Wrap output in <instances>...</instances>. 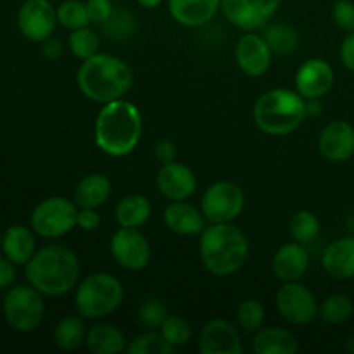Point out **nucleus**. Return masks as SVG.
Returning a JSON list of instances; mask_svg holds the SVG:
<instances>
[{
  "instance_id": "2",
  "label": "nucleus",
  "mask_w": 354,
  "mask_h": 354,
  "mask_svg": "<svg viewBox=\"0 0 354 354\" xmlns=\"http://www.w3.org/2000/svg\"><path fill=\"white\" fill-rule=\"evenodd\" d=\"M76 83L86 99L107 104L123 99L130 92L133 85V71L120 57L97 52L80 66Z\"/></svg>"
},
{
  "instance_id": "4",
  "label": "nucleus",
  "mask_w": 354,
  "mask_h": 354,
  "mask_svg": "<svg viewBox=\"0 0 354 354\" xmlns=\"http://www.w3.org/2000/svg\"><path fill=\"white\" fill-rule=\"evenodd\" d=\"M201 261L216 277L237 273L248 261V237L232 223H213L201 232Z\"/></svg>"
},
{
  "instance_id": "36",
  "label": "nucleus",
  "mask_w": 354,
  "mask_h": 354,
  "mask_svg": "<svg viewBox=\"0 0 354 354\" xmlns=\"http://www.w3.org/2000/svg\"><path fill=\"white\" fill-rule=\"evenodd\" d=\"M161 334L173 348H182L192 337V327L180 317H168L161 325Z\"/></svg>"
},
{
  "instance_id": "13",
  "label": "nucleus",
  "mask_w": 354,
  "mask_h": 354,
  "mask_svg": "<svg viewBox=\"0 0 354 354\" xmlns=\"http://www.w3.org/2000/svg\"><path fill=\"white\" fill-rule=\"evenodd\" d=\"M280 3L282 0H221V10L235 26L252 31L261 28L277 12Z\"/></svg>"
},
{
  "instance_id": "44",
  "label": "nucleus",
  "mask_w": 354,
  "mask_h": 354,
  "mask_svg": "<svg viewBox=\"0 0 354 354\" xmlns=\"http://www.w3.org/2000/svg\"><path fill=\"white\" fill-rule=\"evenodd\" d=\"M44 54H45V57H48V59H57L59 55L62 54L61 41L55 40V38L54 40H52V38H47L44 44Z\"/></svg>"
},
{
  "instance_id": "33",
  "label": "nucleus",
  "mask_w": 354,
  "mask_h": 354,
  "mask_svg": "<svg viewBox=\"0 0 354 354\" xmlns=\"http://www.w3.org/2000/svg\"><path fill=\"white\" fill-rule=\"evenodd\" d=\"M69 50L75 57L78 59H90L92 55L97 54L99 50V37L95 31L88 30V28H80V30H73L69 35Z\"/></svg>"
},
{
  "instance_id": "45",
  "label": "nucleus",
  "mask_w": 354,
  "mask_h": 354,
  "mask_svg": "<svg viewBox=\"0 0 354 354\" xmlns=\"http://www.w3.org/2000/svg\"><path fill=\"white\" fill-rule=\"evenodd\" d=\"M137 2L140 3L142 7H145V9H154V7H158L162 0H137Z\"/></svg>"
},
{
  "instance_id": "16",
  "label": "nucleus",
  "mask_w": 354,
  "mask_h": 354,
  "mask_svg": "<svg viewBox=\"0 0 354 354\" xmlns=\"http://www.w3.org/2000/svg\"><path fill=\"white\" fill-rule=\"evenodd\" d=\"M273 52L265 37L256 33H245L241 37L235 47V61L237 66L248 76H261L268 71L272 64Z\"/></svg>"
},
{
  "instance_id": "41",
  "label": "nucleus",
  "mask_w": 354,
  "mask_h": 354,
  "mask_svg": "<svg viewBox=\"0 0 354 354\" xmlns=\"http://www.w3.org/2000/svg\"><path fill=\"white\" fill-rule=\"evenodd\" d=\"M154 156L161 165H168L176 159V147L171 140H159L154 147Z\"/></svg>"
},
{
  "instance_id": "46",
  "label": "nucleus",
  "mask_w": 354,
  "mask_h": 354,
  "mask_svg": "<svg viewBox=\"0 0 354 354\" xmlns=\"http://www.w3.org/2000/svg\"><path fill=\"white\" fill-rule=\"evenodd\" d=\"M348 351L354 354V339H349V342H348Z\"/></svg>"
},
{
  "instance_id": "23",
  "label": "nucleus",
  "mask_w": 354,
  "mask_h": 354,
  "mask_svg": "<svg viewBox=\"0 0 354 354\" xmlns=\"http://www.w3.org/2000/svg\"><path fill=\"white\" fill-rule=\"evenodd\" d=\"M37 248L33 230L23 225H12L7 228L6 235L2 237V249L6 258H9L14 265H24L33 258Z\"/></svg>"
},
{
  "instance_id": "48",
  "label": "nucleus",
  "mask_w": 354,
  "mask_h": 354,
  "mask_svg": "<svg viewBox=\"0 0 354 354\" xmlns=\"http://www.w3.org/2000/svg\"><path fill=\"white\" fill-rule=\"evenodd\" d=\"M0 248H2V237H0Z\"/></svg>"
},
{
  "instance_id": "22",
  "label": "nucleus",
  "mask_w": 354,
  "mask_h": 354,
  "mask_svg": "<svg viewBox=\"0 0 354 354\" xmlns=\"http://www.w3.org/2000/svg\"><path fill=\"white\" fill-rule=\"evenodd\" d=\"M165 223L178 235H197L204 230V213L187 201H173L165 209Z\"/></svg>"
},
{
  "instance_id": "3",
  "label": "nucleus",
  "mask_w": 354,
  "mask_h": 354,
  "mask_svg": "<svg viewBox=\"0 0 354 354\" xmlns=\"http://www.w3.org/2000/svg\"><path fill=\"white\" fill-rule=\"evenodd\" d=\"M24 275L44 296H62L78 283L80 261L66 245H45L26 263Z\"/></svg>"
},
{
  "instance_id": "32",
  "label": "nucleus",
  "mask_w": 354,
  "mask_h": 354,
  "mask_svg": "<svg viewBox=\"0 0 354 354\" xmlns=\"http://www.w3.org/2000/svg\"><path fill=\"white\" fill-rule=\"evenodd\" d=\"M57 21L71 31L88 26L90 17L86 3L80 0H66L57 7Z\"/></svg>"
},
{
  "instance_id": "25",
  "label": "nucleus",
  "mask_w": 354,
  "mask_h": 354,
  "mask_svg": "<svg viewBox=\"0 0 354 354\" xmlns=\"http://www.w3.org/2000/svg\"><path fill=\"white\" fill-rule=\"evenodd\" d=\"M111 196V182L102 173L86 175L82 182L76 185L75 203L78 207H97L102 206Z\"/></svg>"
},
{
  "instance_id": "47",
  "label": "nucleus",
  "mask_w": 354,
  "mask_h": 354,
  "mask_svg": "<svg viewBox=\"0 0 354 354\" xmlns=\"http://www.w3.org/2000/svg\"><path fill=\"white\" fill-rule=\"evenodd\" d=\"M349 230H351V235H354V216L349 220Z\"/></svg>"
},
{
  "instance_id": "34",
  "label": "nucleus",
  "mask_w": 354,
  "mask_h": 354,
  "mask_svg": "<svg viewBox=\"0 0 354 354\" xmlns=\"http://www.w3.org/2000/svg\"><path fill=\"white\" fill-rule=\"evenodd\" d=\"M162 334H156V332H149V334L135 337L130 344L127 346L128 354H169L175 351Z\"/></svg>"
},
{
  "instance_id": "15",
  "label": "nucleus",
  "mask_w": 354,
  "mask_h": 354,
  "mask_svg": "<svg viewBox=\"0 0 354 354\" xmlns=\"http://www.w3.org/2000/svg\"><path fill=\"white\" fill-rule=\"evenodd\" d=\"M199 351L203 354H242L244 346L237 328L230 322L216 318L207 322L201 330Z\"/></svg>"
},
{
  "instance_id": "28",
  "label": "nucleus",
  "mask_w": 354,
  "mask_h": 354,
  "mask_svg": "<svg viewBox=\"0 0 354 354\" xmlns=\"http://www.w3.org/2000/svg\"><path fill=\"white\" fill-rule=\"evenodd\" d=\"M85 339L86 332L82 315L80 317L69 315V317L62 318L54 330V342L62 351H75L82 346Z\"/></svg>"
},
{
  "instance_id": "7",
  "label": "nucleus",
  "mask_w": 354,
  "mask_h": 354,
  "mask_svg": "<svg viewBox=\"0 0 354 354\" xmlns=\"http://www.w3.org/2000/svg\"><path fill=\"white\" fill-rule=\"evenodd\" d=\"M44 294L33 286H16L7 290L2 310L6 322L16 332H33L40 327L45 315Z\"/></svg>"
},
{
  "instance_id": "5",
  "label": "nucleus",
  "mask_w": 354,
  "mask_h": 354,
  "mask_svg": "<svg viewBox=\"0 0 354 354\" xmlns=\"http://www.w3.org/2000/svg\"><path fill=\"white\" fill-rule=\"evenodd\" d=\"M308 111L304 97L289 88H273L263 93L254 106V121L263 133L283 137L303 124Z\"/></svg>"
},
{
  "instance_id": "40",
  "label": "nucleus",
  "mask_w": 354,
  "mask_h": 354,
  "mask_svg": "<svg viewBox=\"0 0 354 354\" xmlns=\"http://www.w3.org/2000/svg\"><path fill=\"white\" fill-rule=\"evenodd\" d=\"M76 225L85 232L95 230L100 225V216L97 213V209H92V207H80Z\"/></svg>"
},
{
  "instance_id": "18",
  "label": "nucleus",
  "mask_w": 354,
  "mask_h": 354,
  "mask_svg": "<svg viewBox=\"0 0 354 354\" xmlns=\"http://www.w3.org/2000/svg\"><path fill=\"white\" fill-rule=\"evenodd\" d=\"M156 182L159 192L169 201H187L196 194L197 189V178L192 169L176 161L162 165Z\"/></svg>"
},
{
  "instance_id": "43",
  "label": "nucleus",
  "mask_w": 354,
  "mask_h": 354,
  "mask_svg": "<svg viewBox=\"0 0 354 354\" xmlns=\"http://www.w3.org/2000/svg\"><path fill=\"white\" fill-rule=\"evenodd\" d=\"M341 61L346 69L354 71V31H349L341 45Z\"/></svg>"
},
{
  "instance_id": "37",
  "label": "nucleus",
  "mask_w": 354,
  "mask_h": 354,
  "mask_svg": "<svg viewBox=\"0 0 354 354\" xmlns=\"http://www.w3.org/2000/svg\"><path fill=\"white\" fill-rule=\"evenodd\" d=\"M166 318H168V310L159 299H147L138 310V320L147 328H161Z\"/></svg>"
},
{
  "instance_id": "12",
  "label": "nucleus",
  "mask_w": 354,
  "mask_h": 354,
  "mask_svg": "<svg viewBox=\"0 0 354 354\" xmlns=\"http://www.w3.org/2000/svg\"><path fill=\"white\" fill-rule=\"evenodd\" d=\"M57 23V9L48 0H26L17 12V28L30 41L50 38Z\"/></svg>"
},
{
  "instance_id": "29",
  "label": "nucleus",
  "mask_w": 354,
  "mask_h": 354,
  "mask_svg": "<svg viewBox=\"0 0 354 354\" xmlns=\"http://www.w3.org/2000/svg\"><path fill=\"white\" fill-rule=\"evenodd\" d=\"M354 306L353 301L344 294H332L324 301L322 308L318 310V315L322 320L332 325L346 324L353 317Z\"/></svg>"
},
{
  "instance_id": "24",
  "label": "nucleus",
  "mask_w": 354,
  "mask_h": 354,
  "mask_svg": "<svg viewBox=\"0 0 354 354\" xmlns=\"http://www.w3.org/2000/svg\"><path fill=\"white\" fill-rule=\"evenodd\" d=\"M256 354H296L299 351V342L292 332L279 327L259 328L252 341Z\"/></svg>"
},
{
  "instance_id": "14",
  "label": "nucleus",
  "mask_w": 354,
  "mask_h": 354,
  "mask_svg": "<svg viewBox=\"0 0 354 354\" xmlns=\"http://www.w3.org/2000/svg\"><path fill=\"white\" fill-rule=\"evenodd\" d=\"M334 68L324 59H308L296 75V88L304 99L318 100L334 86Z\"/></svg>"
},
{
  "instance_id": "39",
  "label": "nucleus",
  "mask_w": 354,
  "mask_h": 354,
  "mask_svg": "<svg viewBox=\"0 0 354 354\" xmlns=\"http://www.w3.org/2000/svg\"><path fill=\"white\" fill-rule=\"evenodd\" d=\"M86 9H88L90 23L106 24L114 14L111 0H88L86 2Z\"/></svg>"
},
{
  "instance_id": "26",
  "label": "nucleus",
  "mask_w": 354,
  "mask_h": 354,
  "mask_svg": "<svg viewBox=\"0 0 354 354\" xmlns=\"http://www.w3.org/2000/svg\"><path fill=\"white\" fill-rule=\"evenodd\" d=\"M86 348L95 354H118L127 349L123 332L111 324H97L86 332Z\"/></svg>"
},
{
  "instance_id": "10",
  "label": "nucleus",
  "mask_w": 354,
  "mask_h": 354,
  "mask_svg": "<svg viewBox=\"0 0 354 354\" xmlns=\"http://www.w3.org/2000/svg\"><path fill=\"white\" fill-rule=\"evenodd\" d=\"M277 308L279 313L294 325L310 324L320 310L313 292L299 282H286V286L280 287L277 292Z\"/></svg>"
},
{
  "instance_id": "1",
  "label": "nucleus",
  "mask_w": 354,
  "mask_h": 354,
  "mask_svg": "<svg viewBox=\"0 0 354 354\" xmlns=\"http://www.w3.org/2000/svg\"><path fill=\"white\" fill-rule=\"evenodd\" d=\"M142 137V116L124 99L107 102L95 121V144L107 156L123 158L135 151Z\"/></svg>"
},
{
  "instance_id": "30",
  "label": "nucleus",
  "mask_w": 354,
  "mask_h": 354,
  "mask_svg": "<svg viewBox=\"0 0 354 354\" xmlns=\"http://www.w3.org/2000/svg\"><path fill=\"white\" fill-rule=\"evenodd\" d=\"M289 232L292 239L301 244H310L317 239L318 232H320V221H318L317 214L311 211H297L289 221Z\"/></svg>"
},
{
  "instance_id": "31",
  "label": "nucleus",
  "mask_w": 354,
  "mask_h": 354,
  "mask_svg": "<svg viewBox=\"0 0 354 354\" xmlns=\"http://www.w3.org/2000/svg\"><path fill=\"white\" fill-rule=\"evenodd\" d=\"M265 40L275 54H292L297 47V33L287 24H272L266 28Z\"/></svg>"
},
{
  "instance_id": "17",
  "label": "nucleus",
  "mask_w": 354,
  "mask_h": 354,
  "mask_svg": "<svg viewBox=\"0 0 354 354\" xmlns=\"http://www.w3.org/2000/svg\"><path fill=\"white\" fill-rule=\"evenodd\" d=\"M322 156L332 162H344L354 156V127L344 120L330 121L318 138Z\"/></svg>"
},
{
  "instance_id": "9",
  "label": "nucleus",
  "mask_w": 354,
  "mask_h": 354,
  "mask_svg": "<svg viewBox=\"0 0 354 354\" xmlns=\"http://www.w3.org/2000/svg\"><path fill=\"white\" fill-rule=\"evenodd\" d=\"M245 196L234 182H216L203 197V213L211 223H232L242 213Z\"/></svg>"
},
{
  "instance_id": "21",
  "label": "nucleus",
  "mask_w": 354,
  "mask_h": 354,
  "mask_svg": "<svg viewBox=\"0 0 354 354\" xmlns=\"http://www.w3.org/2000/svg\"><path fill=\"white\" fill-rule=\"evenodd\" d=\"M221 0H168L169 12L176 23L199 28L216 16Z\"/></svg>"
},
{
  "instance_id": "35",
  "label": "nucleus",
  "mask_w": 354,
  "mask_h": 354,
  "mask_svg": "<svg viewBox=\"0 0 354 354\" xmlns=\"http://www.w3.org/2000/svg\"><path fill=\"white\" fill-rule=\"evenodd\" d=\"M237 322L248 334L258 332L265 322V308L258 299H245L237 310Z\"/></svg>"
},
{
  "instance_id": "42",
  "label": "nucleus",
  "mask_w": 354,
  "mask_h": 354,
  "mask_svg": "<svg viewBox=\"0 0 354 354\" xmlns=\"http://www.w3.org/2000/svg\"><path fill=\"white\" fill-rule=\"evenodd\" d=\"M16 280V268H14V263L10 261L6 256H0V289H7L10 287Z\"/></svg>"
},
{
  "instance_id": "20",
  "label": "nucleus",
  "mask_w": 354,
  "mask_h": 354,
  "mask_svg": "<svg viewBox=\"0 0 354 354\" xmlns=\"http://www.w3.org/2000/svg\"><path fill=\"white\" fill-rule=\"evenodd\" d=\"M322 265L332 279H354V235L332 242L322 256Z\"/></svg>"
},
{
  "instance_id": "11",
  "label": "nucleus",
  "mask_w": 354,
  "mask_h": 354,
  "mask_svg": "<svg viewBox=\"0 0 354 354\" xmlns=\"http://www.w3.org/2000/svg\"><path fill=\"white\" fill-rule=\"evenodd\" d=\"M111 254L121 268L140 272L151 261V245L137 228L121 227L111 239Z\"/></svg>"
},
{
  "instance_id": "19",
  "label": "nucleus",
  "mask_w": 354,
  "mask_h": 354,
  "mask_svg": "<svg viewBox=\"0 0 354 354\" xmlns=\"http://www.w3.org/2000/svg\"><path fill=\"white\" fill-rule=\"evenodd\" d=\"M308 266H310V252L304 244L296 241L292 244L282 245L272 263L273 273L282 282H297L306 273Z\"/></svg>"
},
{
  "instance_id": "8",
  "label": "nucleus",
  "mask_w": 354,
  "mask_h": 354,
  "mask_svg": "<svg viewBox=\"0 0 354 354\" xmlns=\"http://www.w3.org/2000/svg\"><path fill=\"white\" fill-rule=\"evenodd\" d=\"M78 207L66 197H48L31 213V228L44 239H57L71 232L78 220Z\"/></svg>"
},
{
  "instance_id": "6",
  "label": "nucleus",
  "mask_w": 354,
  "mask_h": 354,
  "mask_svg": "<svg viewBox=\"0 0 354 354\" xmlns=\"http://www.w3.org/2000/svg\"><path fill=\"white\" fill-rule=\"evenodd\" d=\"M124 289L120 280L109 273H93L76 289L75 304L83 318H104L121 306Z\"/></svg>"
},
{
  "instance_id": "27",
  "label": "nucleus",
  "mask_w": 354,
  "mask_h": 354,
  "mask_svg": "<svg viewBox=\"0 0 354 354\" xmlns=\"http://www.w3.org/2000/svg\"><path fill=\"white\" fill-rule=\"evenodd\" d=\"M152 213L151 201L140 194L127 196L118 203L114 209V216L120 227L124 228H138L149 220Z\"/></svg>"
},
{
  "instance_id": "38",
  "label": "nucleus",
  "mask_w": 354,
  "mask_h": 354,
  "mask_svg": "<svg viewBox=\"0 0 354 354\" xmlns=\"http://www.w3.org/2000/svg\"><path fill=\"white\" fill-rule=\"evenodd\" d=\"M332 17L334 23L337 24L341 30L354 31V2L351 0H337L332 9Z\"/></svg>"
}]
</instances>
